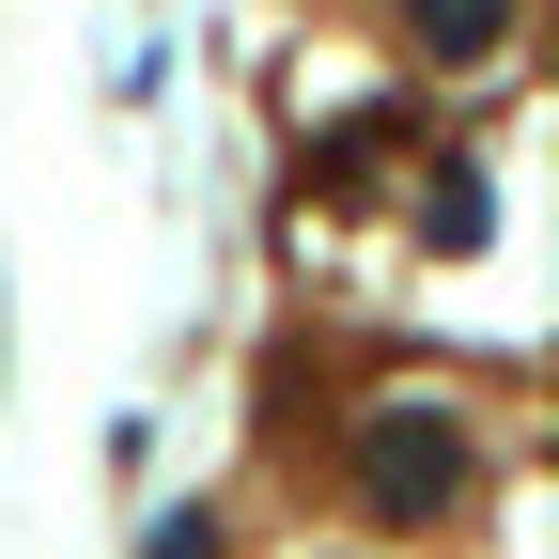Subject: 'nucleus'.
<instances>
[{
  "mask_svg": "<svg viewBox=\"0 0 559 559\" xmlns=\"http://www.w3.org/2000/svg\"><path fill=\"white\" fill-rule=\"evenodd\" d=\"M358 513L373 528H436L451 498H466V419L451 404H419V389H389V404H358Z\"/></svg>",
  "mask_w": 559,
  "mask_h": 559,
  "instance_id": "obj_1",
  "label": "nucleus"
},
{
  "mask_svg": "<svg viewBox=\"0 0 559 559\" xmlns=\"http://www.w3.org/2000/svg\"><path fill=\"white\" fill-rule=\"evenodd\" d=\"M404 32H419V62H498L513 0H404Z\"/></svg>",
  "mask_w": 559,
  "mask_h": 559,
  "instance_id": "obj_2",
  "label": "nucleus"
},
{
  "mask_svg": "<svg viewBox=\"0 0 559 559\" xmlns=\"http://www.w3.org/2000/svg\"><path fill=\"white\" fill-rule=\"evenodd\" d=\"M481 218H498V202H481V156H436V187H419V234H436V249H481Z\"/></svg>",
  "mask_w": 559,
  "mask_h": 559,
  "instance_id": "obj_3",
  "label": "nucleus"
},
{
  "mask_svg": "<svg viewBox=\"0 0 559 559\" xmlns=\"http://www.w3.org/2000/svg\"><path fill=\"white\" fill-rule=\"evenodd\" d=\"M140 559H218V513H202V498H187V513H156V528H140Z\"/></svg>",
  "mask_w": 559,
  "mask_h": 559,
  "instance_id": "obj_4",
  "label": "nucleus"
}]
</instances>
